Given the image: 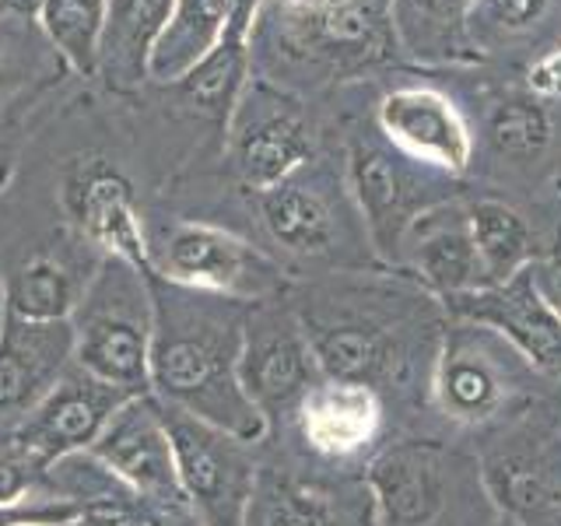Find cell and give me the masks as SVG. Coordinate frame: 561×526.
Wrapping results in <instances>:
<instances>
[{"mask_svg": "<svg viewBox=\"0 0 561 526\" xmlns=\"http://www.w3.org/2000/svg\"><path fill=\"white\" fill-rule=\"evenodd\" d=\"M64 207L75 221L81 242L99 256L123 260L137 271L148 263V228L140 218L130 180L102 158H81L64 180Z\"/></svg>", "mask_w": 561, "mask_h": 526, "instance_id": "obj_8", "label": "cell"}, {"mask_svg": "<svg viewBox=\"0 0 561 526\" xmlns=\"http://www.w3.org/2000/svg\"><path fill=\"white\" fill-rule=\"evenodd\" d=\"M228 148L239 180L263 193L309 165L312 140L298 110L267 92H242L228 119Z\"/></svg>", "mask_w": 561, "mask_h": 526, "instance_id": "obj_9", "label": "cell"}, {"mask_svg": "<svg viewBox=\"0 0 561 526\" xmlns=\"http://www.w3.org/2000/svg\"><path fill=\"white\" fill-rule=\"evenodd\" d=\"M172 438L175 470L186 502L207 526H245V508L256 484L253 443L228 435L186 411L158 403Z\"/></svg>", "mask_w": 561, "mask_h": 526, "instance_id": "obj_4", "label": "cell"}, {"mask_svg": "<svg viewBox=\"0 0 561 526\" xmlns=\"http://www.w3.org/2000/svg\"><path fill=\"white\" fill-rule=\"evenodd\" d=\"M130 400L119 386L95 379L84 368L70 365L64 379L35 403L28 414H22L14 425L0 428V438L22 456V460L46 478L53 464L67 460L75 453H88L92 443L110 425V418Z\"/></svg>", "mask_w": 561, "mask_h": 526, "instance_id": "obj_5", "label": "cell"}, {"mask_svg": "<svg viewBox=\"0 0 561 526\" xmlns=\"http://www.w3.org/2000/svg\"><path fill=\"white\" fill-rule=\"evenodd\" d=\"M320 376L373 386L390 368V338L368 323H333L327 316H298Z\"/></svg>", "mask_w": 561, "mask_h": 526, "instance_id": "obj_22", "label": "cell"}, {"mask_svg": "<svg viewBox=\"0 0 561 526\" xmlns=\"http://www.w3.org/2000/svg\"><path fill=\"white\" fill-rule=\"evenodd\" d=\"M473 250L484 267V288L502 285L530 260V228L502 201H478L467 210Z\"/></svg>", "mask_w": 561, "mask_h": 526, "instance_id": "obj_27", "label": "cell"}, {"mask_svg": "<svg viewBox=\"0 0 561 526\" xmlns=\"http://www.w3.org/2000/svg\"><path fill=\"white\" fill-rule=\"evenodd\" d=\"M484 484L516 526H561V446L516 435L484 456Z\"/></svg>", "mask_w": 561, "mask_h": 526, "instance_id": "obj_12", "label": "cell"}, {"mask_svg": "<svg viewBox=\"0 0 561 526\" xmlns=\"http://www.w3.org/2000/svg\"><path fill=\"white\" fill-rule=\"evenodd\" d=\"M551 137L548 116L534 102H505L491 116V140L508 158H534Z\"/></svg>", "mask_w": 561, "mask_h": 526, "instance_id": "obj_28", "label": "cell"}, {"mask_svg": "<svg viewBox=\"0 0 561 526\" xmlns=\"http://www.w3.org/2000/svg\"><path fill=\"white\" fill-rule=\"evenodd\" d=\"M253 8L256 0H236L221 43L180 84H172L193 110L218 119L221 127H228V119H232L245 92V35H250L253 25Z\"/></svg>", "mask_w": 561, "mask_h": 526, "instance_id": "obj_19", "label": "cell"}, {"mask_svg": "<svg viewBox=\"0 0 561 526\" xmlns=\"http://www.w3.org/2000/svg\"><path fill=\"white\" fill-rule=\"evenodd\" d=\"M534 281H537L540 295L548 298V306L561 316V250L543 263L540 271H534Z\"/></svg>", "mask_w": 561, "mask_h": 526, "instance_id": "obj_35", "label": "cell"}, {"mask_svg": "<svg viewBox=\"0 0 561 526\" xmlns=\"http://www.w3.org/2000/svg\"><path fill=\"white\" fill-rule=\"evenodd\" d=\"M438 397L460 421H484L505 403L502 373L470 341L446 347L438 365Z\"/></svg>", "mask_w": 561, "mask_h": 526, "instance_id": "obj_25", "label": "cell"}, {"mask_svg": "<svg viewBox=\"0 0 561 526\" xmlns=\"http://www.w3.org/2000/svg\"><path fill=\"white\" fill-rule=\"evenodd\" d=\"M70 526H148V519L137 502H105V505H92Z\"/></svg>", "mask_w": 561, "mask_h": 526, "instance_id": "obj_31", "label": "cell"}, {"mask_svg": "<svg viewBox=\"0 0 561 526\" xmlns=\"http://www.w3.org/2000/svg\"><path fill=\"white\" fill-rule=\"evenodd\" d=\"M551 0H473L467 8L473 25L495 35H519L530 32L543 14H548Z\"/></svg>", "mask_w": 561, "mask_h": 526, "instance_id": "obj_30", "label": "cell"}, {"mask_svg": "<svg viewBox=\"0 0 561 526\" xmlns=\"http://www.w3.org/2000/svg\"><path fill=\"white\" fill-rule=\"evenodd\" d=\"M245 526H358L351 502L333 491L295 478L291 470L260 467Z\"/></svg>", "mask_w": 561, "mask_h": 526, "instance_id": "obj_21", "label": "cell"}, {"mask_svg": "<svg viewBox=\"0 0 561 526\" xmlns=\"http://www.w3.org/2000/svg\"><path fill=\"white\" fill-rule=\"evenodd\" d=\"M449 302L463 320L491 327L513 341L540 373L561 376V316L540 295L530 267H523L502 285L453 295Z\"/></svg>", "mask_w": 561, "mask_h": 526, "instance_id": "obj_11", "label": "cell"}, {"mask_svg": "<svg viewBox=\"0 0 561 526\" xmlns=\"http://www.w3.org/2000/svg\"><path fill=\"white\" fill-rule=\"evenodd\" d=\"M351 183L382 250L397 245L400 232L411 225V183L403 169L382 148L358 140L351 148Z\"/></svg>", "mask_w": 561, "mask_h": 526, "instance_id": "obj_23", "label": "cell"}, {"mask_svg": "<svg viewBox=\"0 0 561 526\" xmlns=\"http://www.w3.org/2000/svg\"><path fill=\"white\" fill-rule=\"evenodd\" d=\"M169 8L172 0H110L95 75H102L113 92H134L148 81V60Z\"/></svg>", "mask_w": 561, "mask_h": 526, "instance_id": "obj_18", "label": "cell"}, {"mask_svg": "<svg viewBox=\"0 0 561 526\" xmlns=\"http://www.w3.org/2000/svg\"><path fill=\"white\" fill-rule=\"evenodd\" d=\"M530 88L537 95H561V49H551L548 57H540L530 67Z\"/></svg>", "mask_w": 561, "mask_h": 526, "instance_id": "obj_34", "label": "cell"}, {"mask_svg": "<svg viewBox=\"0 0 561 526\" xmlns=\"http://www.w3.org/2000/svg\"><path fill=\"white\" fill-rule=\"evenodd\" d=\"M148 285L154 306L148 362L151 397L260 446L271 425L239 382L242 330L253 306L180 288L151 271Z\"/></svg>", "mask_w": 561, "mask_h": 526, "instance_id": "obj_1", "label": "cell"}, {"mask_svg": "<svg viewBox=\"0 0 561 526\" xmlns=\"http://www.w3.org/2000/svg\"><path fill=\"white\" fill-rule=\"evenodd\" d=\"M75 330V365L95 379L119 386L123 393H151V330L154 306L148 274L123 260L102 256L92 281L70 312Z\"/></svg>", "mask_w": 561, "mask_h": 526, "instance_id": "obj_2", "label": "cell"}, {"mask_svg": "<svg viewBox=\"0 0 561 526\" xmlns=\"http://www.w3.org/2000/svg\"><path fill=\"white\" fill-rule=\"evenodd\" d=\"M379 127L386 137L421 162L463 172L470 162V134L449 99L428 88H403L379 105Z\"/></svg>", "mask_w": 561, "mask_h": 526, "instance_id": "obj_13", "label": "cell"}, {"mask_svg": "<svg viewBox=\"0 0 561 526\" xmlns=\"http://www.w3.org/2000/svg\"><path fill=\"white\" fill-rule=\"evenodd\" d=\"M99 263L81 267V263L64 250H35L32 256L14 263V267L0 277L4 312L18 316V320H32V323L70 320V312L78 309Z\"/></svg>", "mask_w": 561, "mask_h": 526, "instance_id": "obj_16", "label": "cell"}, {"mask_svg": "<svg viewBox=\"0 0 561 526\" xmlns=\"http://www.w3.org/2000/svg\"><path fill=\"white\" fill-rule=\"evenodd\" d=\"M105 11H110V0H43L35 11V25H39L46 46L70 70L95 75Z\"/></svg>", "mask_w": 561, "mask_h": 526, "instance_id": "obj_26", "label": "cell"}, {"mask_svg": "<svg viewBox=\"0 0 561 526\" xmlns=\"http://www.w3.org/2000/svg\"><path fill=\"white\" fill-rule=\"evenodd\" d=\"M151 274L180 288L236 298V302H267L285 288L280 267L253 250L250 242L210 221H172L148 232Z\"/></svg>", "mask_w": 561, "mask_h": 526, "instance_id": "obj_3", "label": "cell"}, {"mask_svg": "<svg viewBox=\"0 0 561 526\" xmlns=\"http://www.w3.org/2000/svg\"><path fill=\"white\" fill-rule=\"evenodd\" d=\"M473 0H425V8L438 11V14H456V11H467Z\"/></svg>", "mask_w": 561, "mask_h": 526, "instance_id": "obj_37", "label": "cell"}, {"mask_svg": "<svg viewBox=\"0 0 561 526\" xmlns=\"http://www.w3.org/2000/svg\"><path fill=\"white\" fill-rule=\"evenodd\" d=\"M88 453L130 491L137 505L186 499L180 484V470H175V453H172L165 418L151 393L130 397L123 403Z\"/></svg>", "mask_w": 561, "mask_h": 526, "instance_id": "obj_7", "label": "cell"}, {"mask_svg": "<svg viewBox=\"0 0 561 526\" xmlns=\"http://www.w3.org/2000/svg\"><path fill=\"white\" fill-rule=\"evenodd\" d=\"M75 365L70 320L32 323L0 316V428L28 414Z\"/></svg>", "mask_w": 561, "mask_h": 526, "instance_id": "obj_10", "label": "cell"}, {"mask_svg": "<svg viewBox=\"0 0 561 526\" xmlns=\"http://www.w3.org/2000/svg\"><path fill=\"white\" fill-rule=\"evenodd\" d=\"M368 488L390 526H428L446 502L443 456L421 443L386 449L368 470Z\"/></svg>", "mask_w": 561, "mask_h": 526, "instance_id": "obj_15", "label": "cell"}, {"mask_svg": "<svg viewBox=\"0 0 561 526\" xmlns=\"http://www.w3.org/2000/svg\"><path fill=\"white\" fill-rule=\"evenodd\" d=\"M0 14H4V8H0Z\"/></svg>", "mask_w": 561, "mask_h": 526, "instance_id": "obj_39", "label": "cell"}, {"mask_svg": "<svg viewBox=\"0 0 561 526\" xmlns=\"http://www.w3.org/2000/svg\"><path fill=\"white\" fill-rule=\"evenodd\" d=\"M260 218L267 236L291 256H330L337 245V215L306 165L260 193Z\"/></svg>", "mask_w": 561, "mask_h": 526, "instance_id": "obj_17", "label": "cell"}, {"mask_svg": "<svg viewBox=\"0 0 561 526\" xmlns=\"http://www.w3.org/2000/svg\"><path fill=\"white\" fill-rule=\"evenodd\" d=\"M11 18L14 14H8L4 22H0V88H8L11 81H18L14 78L18 75V53L28 49L25 39H22V32L11 25Z\"/></svg>", "mask_w": 561, "mask_h": 526, "instance_id": "obj_33", "label": "cell"}, {"mask_svg": "<svg viewBox=\"0 0 561 526\" xmlns=\"http://www.w3.org/2000/svg\"><path fill=\"white\" fill-rule=\"evenodd\" d=\"M414 263L421 277L428 281L432 288H438L446 298L463 295V291H478L484 288V267L481 256L473 250L470 239V225L467 215L453 210L443 221H425L421 225V242Z\"/></svg>", "mask_w": 561, "mask_h": 526, "instance_id": "obj_24", "label": "cell"}, {"mask_svg": "<svg viewBox=\"0 0 561 526\" xmlns=\"http://www.w3.org/2000/svg\"><path fill=\"white\" fill-rule=\"evenodd\" d=\"M298 438L320 456L358 453L379 428V400L373 386L320 379L291 414Z\"/></svg>", "mask_w": 561, "mask_h": 526, "instance_id": "obj_14", "label": "cell"}, {"mask_svg": "<svg viewBox=\"0 0 561 526\" xmlns=\"http://www.w3.org/2000/svg\"><path fill=\"white\" fill-rule=\"evenodd\" d=\"M39 4H43V0H0L4 14H14V18H35Z\"/></svg>", "mask_w": 561, "mask_h": 526, "instance_id": "obj_36", "label": "cell"}, {"mask_svg": "<svg viewBox=\"0 0 561 526\" xmlns=\"http://www.w3.org/2000/svg\"><path fill=\"white\" fill-rule=\"evenodd\" d=\"M232 4L236 0H172L148 60V81L180 84L221 43Z\"/></svg>", "mask_w": 561, "mask_h": 526, "instance_id": "obj_20", "label": "cell"}, {"mask_svg": "<svg viewBox=\"0 0 561 526\" xmlns=\"http://www.w3.org/2000/svg\"><path fill=\"white\" fill-rule=\"evenodd\" d=\"M88 513V505L53 495V491H32L25 499L0 502V526H70Z\"/></svg>", "mask_w": 561, "mask_h": 526, "instance_id": "obj_29", "label": "cell"}, {"mask_svg": "<svg viewBox=\"0 0 561 526\" xmlns=\"http://www.w3.org/2000/svg\"><path fill=\"white\" fill-rule=\"evenodd\" d=\"M320 365L312 358L302 320L288 309L256 302L245 316L239 382L253 408L274 425V418H291L302 397L320 382Z\"/></svg>", "mask_w": 561, "mask_h": 526, "instance_id": "obj_6", "label": "cell"}, {"mask_svg": "<svg viewBox=\"0 0 561 526\" xmlns=\"http://www.w3.org/2000/svg\"><path fill=\"white\" fill-rule=\"evenodd\" d=\"M140 513H145L148 526H207L197 508H193L186 499L180 502H158V505H140Z\"/></svg>", "mask_w": 561, "mask_h": 526, "instance_id": "obj_32", "label": "cell"}, {"mask_svg": "<svg viewBox=\"0 0 561 526\" xmlns=\"http://www.w3.org/2000/svg\"><path fill=\"white\" fill-rule=\"evenodd\" d=\"M0 316H4V291H0Z\"/></svg>", "mask_w": 561, "mask_h": 526, "instance_id": "obj_38", "label": "cell"}]
</instances>
